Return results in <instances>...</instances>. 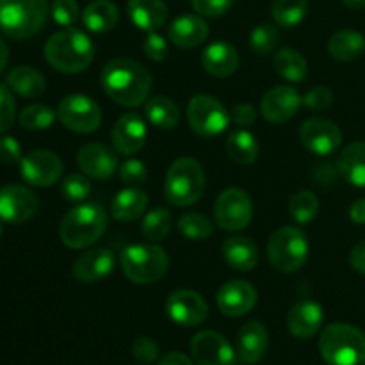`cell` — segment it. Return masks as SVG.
Instances as JSON below:
<instances>
[{"instance_id":"2","label":"cell","mask_w":365,"mask_h":365,"mask_svg":"<svg viewBox=\"0 0 365 365\" xmlns=\"http://www.w3.org/2000/svg\"><path fill=\"white\" fill-rule=\"evenodd\" d=\"M45 59L61 73H81L95 59V45L86 32L68 27L56 32L45 43Z\"/></svg>"},{"instance_id":"30","label":"cell","mask_w":365,"mask_h":365,"mask_svg":"<svg viewBox=\"0 0 365 365\" xmlns=\"http://www.w3.org/2000/svg\"><path fill=\"white\" fill-rule=\"evenodd\" d=\"M120 21V9L110 0H95L82 13V24L89 32L103 34L113 31Z\"/></svg>"},{"instance_id":"21","label":"cell","mask_w":365,"mask_h":365,"mask_svg":"<svg viewBox=\"0 0 365 365\" xmlns=\"http://www.w3.org/2000/svg\"><path fill=\"white\" fill-rule=\"evenodd\" d=\"M324 321V310L314 299H299L287 314V328L294 337L312 339L321 330Z\"/></svg>"},{"instance_id":"31","label":"cell","mask_w":365,"mask_h":365,"mask_svg":"<svg viewBox=\"0 0 365 365\" xmlns=\"http://www.w3.org/2000/svg\"><path fill=\"white\" fill-rule=\"evenodd\" d=\"M7 88L21 98H38L45 93L46 81L32 66H16L7 73Z\"/></svg>"},{"instance_id":"48","label":"cell","mask_w":365,"mask_h":365,"mask_svg":"<svg viewBox=\"0 0 365 365\" xmlns=\"http://www.w3.org/2000/svg\"><path fill=\"white\" fill-rule=\"evenodd\" d=\"M143 52L153 63H163L168 57V43L157 32H148L145 43H143Z\"/></svg>"},{"instance_id":"41","label":"cell","mask_w":365,"mask_h":365,"mask_svg":"<svg viewBox=\"0 0 365 365\" xmlns=\"http://www.w3.org/2000/svg\"><path fill=\"white\" fill-rule=\"evenodd\" d=\"M56 118L57 113L52 107L45 106V103H34V106H29L21 110L20 125L27 130H45V128L52 127Z\"/></svg>"},{"instance_id":"33","label":"cell","mask_w":365,"mask_h":365,"mask_svg":"<svg viewBox=\"0 0 365 365\" xmlns=\"http://www.w3.org/2000/svg\"><path fill=\"white\" fill-rule=\"evenodd\" d=\"M273 68L284 81L292 82H303L309 75V64L307 59L298 52V50L291 48V46H284L278 50L273 57Z\"/></svg>"},{"instance_id":"23","label":"cell","mask_w":365,"mask_h":365,"mask_svg":"<svg viewBox=\"0 0 365 365\" xmlns=\"http://www.w3.org/2000/svg\"><path fill=\"white\" fill-rule=\"evenodd\" d=\"M168 36L178 48H195L209 38V24L200 14H182L171 21Z\"/></svg>"},{"instance_id":"49","label":"cell","mask_w":365,"mask_h":365,"mask_svg":"<svg viewBox=\"0 0 365 365\" xmlns=\"http://www.w3.org/2000/svg\"><path fill=\"white\" fill-rule=\"evenodd\" d=\"M135 360L141 364H153L159 359V346L150 337H138L132 346Z\"/></svg>"},{"instance_id":"13","label":"cell","mask_w":365,"mask_h":365,"mask_svg":"<svg viewBox=\"0 0 365 365\" xmlns=\"http://www.w3.org/2000/svg\"><path fill=\"white\" fill-rule=\"evenodd\" d=\"M166 314L175 324L192 328L202 324L209 316V305L200 292L177 289L166 299Z\"/></svg>"},{"instance_id":"27","label":"cell","mask_w":365,"mask_h":365,"mask_svg":"<svg viewBox=\"0 0 365 365\" xmlns=\"http://www.w3.org/2000/svg\"><path fill=\"white\" fill-rule=\"evenodd\" d=\"M223 259L232 269L252 271L259 264V248L250 237H228L221 246Z\"/></svg>"},{"instance_id":"10","label":"cell","mask_w":365,"mask_h":365,"mask_svg":"<svg viewBox=\"0 0 365 365\" xmlns=\"http://www.w3.org/2000/svg\"><path fill=\"white\" fill-rule=\"evenodd\" d=\"M187 121L192 132L200 138H214L228 127L230 113L214 96L196 95L189 100Z\"/></svg>"},{"instance_id":"16","label":"cell","mask_w":365,"mask_h":365,"mask_svg":"<svg viewBox=\"0 0 365 365\" xmlns=\"http://www.w3.org/2000/svg\"><path fill=\"white\" fill-rule=\"evenodd\" d=\"M192 360L198 365H235L237 351L221 334L203 330L191 341Z\"/></svg>"},{"instance_id":"11","label":"cell","mask_w":365,"mask_h":365,"mask_svg":"<svg viewBox=\"0 0 365 365\" xmlns=\"http://www.w3.org/2000/svg\"><path fill=\"white\" fill-rule=\"evenodd\" d=\"M214 220L221 230H245L253 220V202L241 187H228L217 196L214 207Z\"/></svg>"},{"instance_id":"42","label":"cell","mask_w":365,"mask_h":365,"mask_svg":"<svg viewBox=\"0 0 365 365\" xmlns=\"http://www.w3.org/2000/svg\"><path fill=\"white\" fill-rule=\"evenodd\" d=\"M61 195L70 203H84L91 195V182L86 175H68L61 184Z\"/></svg>"},{"instance_id":"57","label":"cell","mask_w":365,"mask_h":365,"mask_svg":"<svg viewBox=\"0 0 365 365\" xmlns=\"http://www.w3.org/2000/svg\"><path fill=\"white\" fill-rule=\"evenodd\" d=\"M344 6L351 11H362L365 9V0H342Z\"/></svg>"},{"instance_id":"35","label":"cell","mask_w":365,"mask_h":365,"mask_svg":"<svg viewBox=\"0 0 365 365\" xmlns=\"http://www.w3.org/2000/svg\"><path fill=\"white\" fill-rule=\"evenodd\" d=\"M227 153L234 163L250 166L259 159V141L250 130L239 128L227 138Z\"/></svg>"},{"instance_id":"4","label":"cell","mask_w":365,"mask_h":365,"mask_svg":"<svg viewBox=\"0 0 365 365\" xmlns=\"http://www.w3.org/2000/svg\"><path fill=\"white\" fill-rule=\"evenodd\" d=\"M319 351L328 365H362L365 334L348 323H334L321 334Z\"/></svg>"},{"instance_id":"38","label":"cell","mask_w":365,"mask_h":365,"mask_svg":"<svg viewBox=\"0 0 365 365\" xmlns=\"http://www.w3.org/2000/svg\"><path fill=\"white\" fill-rule=\"evenodd\" d=\"M289 214L298 225H307L319 214V200L312 191H298L289 200Z\"/></svg>"},{"instance_id":"58","label":"cell","mask_w":365,"mask_h":365,"mask_svg":"<svg viewBox=\"0 0 365 365\" xmlns=\"http://www.w3.org/2000/svg\"><path fill=\"white\" fill-rule=\"evenodd\" d=\"M4 234V227H2V220H0V237H2Z\"/></svg>"},{"instance_id":"20","label":"cell","mask_w":365,"mask_h":365,"mask_svg":"<svg viewBox=\"0 0 365 365\" xmlns=\"http://www.w3.org/2000/svg\"><path fill=\"white\" fill-rule=\"evenodd\" d=\"M146 135V123L139 114L127 113L114 123L110 130V139L113 146L121 155H134L145 146Z\"/></svg>"},{"instance_id":"14","label":"cell","mask_w":365,"mask_h":365,"mask_svg":"<svg viewBox=\"0 0 365 365\" xmlns=\"http://www.w3.org/2000/svg\"><path fill=\"white\" fill-rule=\"evenodd\" d=\"M38 209V196L25 185L7 184L0 189V220L4 223H25L36 216Z\"/></svg>"},{"instance_id":"46","label":"cell","mask_w":365,"mask_h":365,"mask_svg":"<svg viewBox=\"0 0 365 365\" xmlns=\"http://www.w3.org/2000/svg\"><path fill=\"white\" fill-rule=\"evenodd\" d=\"M331 103H334V93H331L330 88H324V86L312 88L305 96H303V106H305L307 109L314 110V113L327 110Z\"/></svg>"},{"instance_id":"7","label":"cell","mask_w":365,"mask_h":365,"mask_svg":"<svg viewBox=\"0 0 365 365\" xmlns=\"http://www.w3.org/2000/svg\"><path fill=\"white\" fill-rule=\"evenodd\" d=\"M120 266L132 284L150 285L166 274L170 257L157 245H130L121 252Z\"/></svg>"},{"instance_id":"5","label":"cell","mask_w":365,"mask_h":365,"mask_svg":"<svg viewBox=\"0 0 365 365\" xmlns=\"http://www.w3.org/2000/svg\"><path fill=\"white\" fill-rule=\"evenodd\" d=\"M205 171L198 160L180 157L170 166L164 180V196L175 207H191L205 192Z\"/></svg>"},{"instance_id":"28","label":"cell","mask_w":365,"mask_h":365,"mask_svg":"<svg viewBox=\"0 0 365 365\" xmlns=\"http://www.w3.org/2000/svg\"><path fill=\"white\" fill-rule=\"evenodd\" d=\"M148 202V195L145 191L138 187H127L114 196L110 203V216L121 223L135 221L146 212Z\"/></svg>"},{"instance_id":"24","label":"cell","mask_w":365,"mask_h":365,"mask_svg":"<svg viewBox=\"0 0 365 365\" xmlns=\"http://www.w3.org/2000/svg\"><path fill=\"white\" fill-rule=\"evenodd\" d=\"M241 57L237 48L227 41H214L203 50L202 66L216 78H227L237 71Z\"/></svg>"},{"instance_id":"50","label":"cell","mask_w":365,"mask_h":365,"mask_svg":"<svg viewBox=\"0 0 365 365\" xmlns=\"http://www.w3.org/2000/svg\"><path fill=\"white\" fill-rule=\"evenodd\" d=\"M21 146L11 135L0 138V163L2 164H16L21 160Z\"/></svg>"},{"instance_id":"22","label":"cell","mask_w":365,"mask_h":365,"mask_svg":"<svg viewBox=\"0 0 365 365\" xmlns=\"http://www.w3.org/2000/svg\"><path fill=\"white\" fill-rule=\"evenodd\" d=\"M114 255L107 248H91L73 262V277L81 284H96L114 271Z\"/></svg>"},{"instance_id":"18","label":"cell","mask_w":365,"mask_h":365,"mask_svg":"<svg viewBox=\"0 0 365 365\" xmlns=\"http://www.w3.org/2000/svg\"><path fill=\"white\" fill-rule=\"evenodd\" d=\"M77 164L86 177L95 180H107L120 168L116 150L102 143H89L82 146L77 153Z\"/></svg>"},{"instance_id":"3","label":"cell","mask_w":365,"mask_h":365,"mask_svg":"<svg viewBox=\"0 0 365 365\" xmlns=\"http://www.w3.org/2000/svg\"><path fill=\"white\" fill-rule=\"evenodd\" d=\"M109 214L96 203H78L63 217L59 237L71 250H84L95 245L107 230Z\"/></svg>"},{"instance_id":"56","label":"cell","mask_w":365,"mask_h":365,"mask_svg":"<svg viewBox=\"0 0 365 365\" xmlns=\"http://www.w3.org/2000/svg\"><path fill=\"white\" fill-rule=\"evenodd\" d=\"M7 61H9V48H7L6 41L0 38V73L6 70L7 66Z\"/></svg>"},{"instance_id":"17","label":"cell","mask_w":365,"mask_h":365,"mask_svg":"<svg viewBox=\"0 0 365 365\" xmlns=\"http://www.w3.org/2000/svg\"><path fill=\"white\" fill-rule=\"evenodd\" d=\"M303 103V96L292 86H277L260 100V113L269 123L280 125L292 120Z\"/></svg>"},{"instance_id":"19","label":"cell","mask_w":365,"mask_h":365,"mask_svg":"<svg viewBox=\"0 0 365 365\" xmlns=\"http://www.w3.org/2000/svg\"><path fill=\"white\" fill-rule=\"evenodd\" d=\"M216 303L223 316L242 317L257 305V289L246 280H230L220 287Z\"/></svg>"},{"instance_id":"44","label":"cell","mask_w":365,"mask_h":365,"mask_svg":"<svg viewBox=\"0 0 365 365\" xmlns=\"http://www.w3.org/2000/svg\"><path fill=\"white\" fill-rule=\"evenodd\" d=\"M120 178L125 185L128 187H135L146 182L148 178V170H146L145 163L139 159H128L120 166Z\"/></svg>"},{"instance_id":"6","label":"cell","mask_w":365,"mask_h":365,"mask_svg":"<svg viewBox=\"0 0 365 365\" xmlns=\"http://www.w3.org/2000/svg\"><path fill=\"white\" fill-rule=\"evenodd\" d=\"M48 11V0H0V29L13 39H29L41 31Z\"/></svg>"},{"instance_id":"40","label":"cell","mask_w":365,"mask_h":365,"mask_svg":"<svg viewBox=\"0 0 365 365\" xmlns=\"http://www.w3.org/2000/svg\"><path fill=\"white\" fill-rule=\"evenodd\" d=\"M280 43V31L271 24H260L250 32V48L257 56H269Z\"/></svg>"},{"instance_id":"32","label":"cell","mask_w":365,"mask_h":365,"mask_svg":"<svg viewBox=\"0 0 365 365\" xmlns=\"http://www.w3.org/2000/svg\"><path fill=\"white\" fill-rule=\"evenodd\" d=\"M328 52L334 59L344 61V63L359 59L365 52L364 34L359 31H351V29L335 32L328 41Z\"/></svg>"},{"instance_id":"26","label":"cell","mask_w":365,"mask_h":365,"mask_svg":"<svg viewBox=\"0 0 365 365\" xmlns=\"http://www.w3.org/2000/svg\"><path fill=\"white\" fill-rule=\"evenodd\" d=\"M127 13L132 24L145 32H157L168 21L164 0H128Z\"/></svg>"},{"instance_id":"53","label":"cell","mask_w":365,"mask_h":365,"mask_svg":"<svg viewBox=\"0 0 365 365\" xmlns=\"http://www.w3.org/2000/svg\"><path fill=\"white\" fill-rule=\"evenodd\" d=\"M314 177L319 184H330L335 180V168L334 164H319L314 171Z\"/></svg>"},{"instance_id":"36","label":"cell","mask_w":365,"mask_h":365,"mask_svg":"<svg viewBox=\"0 0 365 365\" xmlns=\"http://www.w3.org/2000/svg\"><path fill=\"white\" fill-rule=\"evenodd\" d=\"M309 13V0H273L271 16L280 27L292 29L302 24Z\"/></svg>"},{"instance_id":"52","label":"cell","mask_w":365,"mask_h":365,"mask_svg":"<svg viewBox=\"0 0 365 365\" xmlns=\"http://www.w3.org/2000/svg\"><path fill=\"white\" fill-rule=\"evenodd\" d=\"M349 264L356 273L365 274V241H360L355 245V248L349 253Z\"/></svg>"},{"instance_id":"15","label":"cell","mask_w":365,"mask_h":365,"mask_svg":"<svg viewBox=\"0 0 365 365\" xmlns=\"http://www.w3.org/2000/svg\"><path fill=\"white\" fill-rule=\"evenodd\" d=\"M299 141L309 152L327 157L339 150L342 143V132L334 121L324 118H310L299 127Z\"/></svg>"},{"instance_id":"55","label":"cell","mask_w":365,"mask_h":365,"mask_svg":"<svg viewBox=\"0 0 365 365\" xmlns=\"http://www.w3.org/2000/svg\"><path fill=\"white\" fill-rule=\"evenodd\" d=\"M157 365H195V364H192L187 356L182 355V353L173 351V353H168V355H164L163 359L157 362Z\"/></svg>"},{"instance_id":"51","label":"cell","mask_w":365,"mask_h":365,"mask_svg":"<svg viewBox=\"0 0 365 365\" xmlns=\"http://www.w3.org/2000/svg\"><path fill=\"white\" fill-rule=\"evenodd\" d=\"M257 120V109L252 103H237L234 109L230 110V121H234L237 127H250L255 123Z\"/></svg>"},{"instance_id":"43","label":"cell","mask_w":365,"mask_h":365,"mask_svg":"<svg viewBox=\"0 0 365 365\" xmlns=\"http://www.w3.org/2000/svg\"><path fill=\"white\" fill-rule=\"evenodd\" d=\"M50 13L57 25L68 29L77 24L78 16H81V7H78L77 0H53Z\"/></svg>"},{"instance_id":"29","label":"cell","mask_w":365,"mask_h":365,"mask_svg":"<svg viewBox=\"0 0 365 365\" xmlns=\"http://www.w3.org/2000/svg\"><path fill=\"white\" fill-rule=\"evenodd\" d=\"M337 171L348 184L365 187V141H356L342 150Z\"/></svg>"},{"instance_id":"47","label":"cell","mask_w":365,"mask_h":365,"mask_svg":"<svg viewBox=\"0 0 365 365\" xmlns=\"http://www.w3.org/2000/svg\"><path fill=\"white\" fill-rule=\"evenodd\" d=\"M232 4H234V0H191V6L196 11V14L205 18L223 16L225 13H228Z\"/></svg>"},{"instance_id":"1","label":"cell","mask_w":365,"mask_h":365,"mask_svg":"<svg viewBox=\"0 0 365 365\" xmlns=\"http://www.w3.org/2000/svg\"><path fill=\"white\" fill-rule=\"evenodd\" d=\"M102 88L113 102L123 107H138L150 96L153 78L141 63L128 57H116L103 66Z\"/></svg>"},{"instance_id":"25","label":"cell","mask_w":365,"mask_h":365,"mask_svg":"<svg viewBox=\"0 0 365 365\" xmlns=\"http://www.w3.org/2000/svg\"><path fill=\"white\" fill-rule=\"evenodd\" d=\"M237 356L245 364H257L269 348V334L260 321H250L237 334Z\"/></svg>"},{"instance_id":"39","label":"cell","mask_w":365,"mask_h":365,"mask_svg":"<svg viewBox=\"0 0 365 365\" xmlns=\"http://www.w3.org/2000/svg\"><path fill=\"white\" fill-rule=\"evenodd\" d=\"M177 228L189 241H207L214 234L212 221L200 212L182 214L177 223Z\"/></svg>"},{"instance_id":"12","label":"cell","mask_w":365,"mask_h":365,"mask_svg":"<svg viewBox=\"0 0 365 365\" xmlns=\"http://www.w3.org/2000/svg\"><path fill=\"white\" fill-rule=\"evenodd\" d=\"M63 160L50 150H32L20 160V173L34 187H50L63 175Z\"/></svg>"},{"instance_id":"9","label":"cell","mask_w":365,"mask_h":365,"mask_svg":"<svg viewBox=\"0 0 365 365\" xmlns=\"http://www.w3.org/2000/svg\"><path fill=\"white\" fill-rule=\"evenodd\" d=\"M56 113L63 127L77 134H91L102 123V110L98 103L91 96L81 93L64 96Z\"/></svg>"},{"instance_id":"34","label":"cell","mask_w":365,"mask_h":365,"mask_svg":"<svg viewBox=\"0 0 365 365\" xmlns=\"http://www.w3.org/2000/svg\"><path fill=\"white\" fill-rule=\"evenodd\" d=\"M145 114L153 127L160 130H171L180 123V109L171 98L164 95H155L146 102Z\"/></svg>"},{"instance_id":"8","label":"cell","mask_w":365,"mask_h":365,"mask_svg":"<svg viewBox=\"0 0 365 365\" xmlns=\"http://www.w3.org/2000/svg\"><path fill=\"white\" fill-rule=\"evenodd\" d=\"M309 239L298 227H282L267 241V260L280 273H296L309 260Z\"/></svg>"},{"instance_id":"54","label":"cell","mask_w":365,"mask_h":365,"mask_svg":"<svg viewBox=\"0 0 365 365\" xmlns=\"http://www.w3.org/2000/svg\"><path fill=\"white\" fill-rule=\"evenodd\" d=\"M349 220L356 225H365V198L355 200L349 207Z\"/></svg>"},{"instance_id":"37","label":"cell","mask_w":365,"mask_h":365,"mask_svg":"<svg viewBox=\"0 0 365 365\" xmlns=\"http://www.w3.org/2000/svg\"><path fill=\"white\" fill-rule=\"evenodd\" d=\"M171 227H173V216L170 210L164 207H157L145 216L141 223V232L150 242H159L166 239V235L171 232Z\"/></svg>"},{"instance_id":"45","label":"cell","mask_w":365,"mask_h":365,"mask_svg":"<svg viewBox=\"0 0 365 365\" xmlns=\"http://www.w3.org/2000/svg\"><path fill=\"white\" fill-rule=\"evenodd\" d=\"M16 118V103L13 91L7 86L0 84V134L9 130Z\"/></svg>"}]
</instances>
